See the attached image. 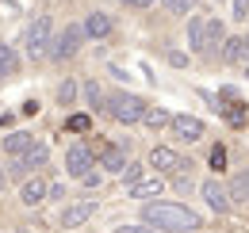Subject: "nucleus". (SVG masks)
<instances>
[{
    "mask_svg": "<svg viewBox=\"0 0 249 233\" xmlns=\"http://www.w3.org/2000/svg\"><path fill=\"white\" fill-rule=\"evenodd\" d=\"M16 69H19V58H16V50L0 42V77H16Z\"/></svg>",
    "mask_w": 249,
    "mask_h": 233,
    "instance_id": "obj_21",
    "label": "nucleus"
},
{
    "mask_svg": "<svg viewBox=\"0 0 249 233\" xmlns=\"http://www.w3.org/2000/svg\"><path fill=\"white\" fill-rule=\"evenodd\" d=\"M199 195H203V203L211 206L215 214H226V210H230V191H226V183H218V180H203Z\"/></svg>",
    "mask_w": 249,
    "mask_h": 233,
    "instance_id": "obj_7",
    "label": "nucleus"
},
{
    "mask_svg": "<svg viewBox=\"0 0 249 233\" xmlns=\"http://www.w3.org/2000/svg\"><path fill=\"white\" fill-rule=\"evenodd\" d=\"M165 8H169L173 16H184V12H192V8H196V0H165Z\"/></svg>",
    "mask_w": 249,
    "mask_h": 233,
    "instance_id": "obj_25",
    "label": "nucleus"
},
{
    "mask_svg": "<svg viewBox=\"0 0 249 233\" xmlns=\"http://www.w3.org/2000/svg\"><path fill=\"white\" fill-rule=\"evenodd\" d=\"M222 61L246 65L249 61V38H226V42H222Z\"/></svg>",
    "mask_w": 249,
    "mask_h": 233,
    "instance_id": "obj_16",
    "label": "nucleus"
},
{
    "mask_svg": "<svg viewBox=\"0 0 249 233\" xmlns=\"http://www.w3.org/2000/svg\"><path fill=\"white\" fill-rule=\"evenodd\" d=\"M46 199H58V203L65 199V183L62 180H58V183H46Z\"/></svg>",
    "mask_w": 249,
    "mask_h": 233,
    "instance_id": "obj_28",
    "label": "nucleus"
},
{
    "mask_svg": "<svg viewBox=\"0 0 249 233\" xmlns=\"http://www.w3.org/2000/svg\"><path fill=\"white\" fill-rule=\"evenodd\" d=\"M81 42H85V31L77 27V23H69V27H62V34L50 42V58L54 61H69V58H77V50H81Z\"/></svg>",
    "mask_w": 249,
    "mask_h": 233,
    "instance_id": "obj_4",
    "label": "nucleus"
},
{
    "mask_svg": "<svg viewBox=\"0 0 249 233\" xmlns=\"http://www.w3.org/2000/svg\"><path fill=\"white\" fill-rule=\"evenodd\" d=\"M234 16L246 19V16H249V0H234Z\"/></svg>",
    "mask_w": 249,
    "mask_h": 233,
    "instance_id": "obj_30",
    "label": "nucleus"
},
{
    "mask_svg": "<svg viewBox=\"0 0 249 233\" xmlns=\"http://www.w3.org/2000/svg\"><path fill=\"white\" fill-rule=\"evenodd\" d=\"M203 27H207L203 16H192V19H188V46H192V50H203Z\"/></svg>",
    "mask_w": 249,
    "mask_h": 233,
    "instance_id": "obj_20",
    "label": "nucleus"
},
{
    "mask_svg": "<svg viewBox=\"0 0 249 233\" xmlns=\"http://www.w3.org/2000/svg\"><path fill=\"white\" fill-rule=\"evenodd\" d=\"M81 183H85V187H100V172H85Z\"/></svg>",
    "mask_w": 249,
    "mask_h": 233,
    "instance_id": "obj_32",
    "label": "nucleus"
},
{
    "mask_svg": "<svg viewBox=\"0 0 249 233\" xmlns=\"http://www.w3.org/2000/svg\"><path fill=\"white\" fill-rule=\"evenodd\" d=\"M142 172H146V165H130V161H126V168H123V183H134V180H138Z\"/></svg>",
    "mask_w": 249,
    "mask_h": 233,
    "instance_id": "obj_27",
    "label": "nucleus"
},
{
    "mask_svg": "<svg viewBox=\"0 0 249 233\" xmlns=\"http://www.w3.org/2000/svg\"><path fill=\"white\" fill-rule=\"evenodd\" d=\"M246 81H249V61H246Z\"/></svg>",
    "mask_w": 249,
    "mask_h": 233,
    "instance_id": "obj_35",
    "label": "nucleus"
},
{
    "mask_svg": "<svg viewBox=\"0 0 249 233\" xmlns=\"http://www.w3.org/2000/svg\"><path fill=\"white\" fill-rule=\"evenodd\" d=\"M104 107H107V115L115 118V122H123V126H134V122H142L146 118V100L142 96H134V92H111L107 100H104Z\"/></svg>",
    "mask_w": 249,
    "mask_h": 233,
    "instance_id": "obj_2",
    "label": "nucleus"
},
{
    "mask_svg": "<svg viewBox=\"0 0 249 233\" xmlns=\"http://www.w3.org/2000/svg\"><path fill=\"white\" fill-rule=\"evenodd\" d=\"M111 27H115V19H111L107 12H89V16H85V23H81V31H85L89 38H107Z\"/></svg>",
    "mask_w": 249,
    "mask_h": 233,
    "instance_id": "obj_12",
    "label": "nucleus"
},
{
    "mask_svg": "<svg viewBox=\"0 0 249 233\" xmlns=\"http://www.w3.org/2000/svg\"><path fill=\"white\" fill-rule=\"evenodd\" d=\"M73 100H77V81H62V88H58V103H62V107H73Z\"/></svg>",
    "mask_w": 249,
    "mask_h": 233,
    "instance_id": "obj_24",
    "label": "nucleus"
},
{
    "mask_svg": "<svg viewBox=\"0 0 249 233\" xmlns=\"http://www.w3.org/2000/svg\"><path fill=\"white\" fill-rule=\"evenodd\" d=\"M142 222L161 233H192L203 226V218L184 203H146L142 206Z\"/></svg>",
    "mask_w": 249,
    "mask_h": 233,
    "instance_id": "obj_1",
    "label": "nucleus"
},
{
    "mask_svg": "<svg viewBox=\"0 0 249 233\" xmlns=\"http://www.w3.org/2000/svg\"><path fill=\"white\" fill-rule=\"evenodd\" d=\"M31 134H27V130H16V134H8V138H4V149H8V157H23V153H27V149H31Z\"/></svg>",
    "mask_w": 249,
    "mask_h": 233,
    "instance_id": "obj_18",
    "label": "nucleus"
},
{
    "mask_svg": "<svg viewBox=\"0 0 249 233\" xmlns=\"http://www.w3.org/2000/svg\"><path fill=\"white\" fill-rule=\"evenodd\" d=\"M169 126H173V134L184 138V142H199V138H203V122H199L196 115H173Z\"/></svg>",
    "mask_w": 249,
    "mask_h": 233,
    "instance_id": "obj_10",
    "label": "nucleus"
},
{
    "mask_svg": "<svg viewBox=\"0 0 249 233\" xmlns=\"http://www.w3.org/2000/svg\"><path fill=\"white\" fill-rule=\"evenodd\" d=\"M19 203L23 206H42L46 203V180L42 176H27L19 187Z\"/></svg>",
    "mask_w": 249,
    "mask_h": 233,
    "instance_id": "obj_11",
    "label": "nucleus"
},
{
    "mask_svg": "<svg viewBox=\"0 0 249 233\" xmlns=\"http://www.w3.org/2000/svg\"><path fill=\"white\" fill-rule=\"evenodd\" d=\"M4 187H8V172H0V191H4Z\"/></svg>",
    "mask_w": 249,
    "mask_h": 233,
    "instance_id": "obj_34",
    "label": "nucleus"
},
{
    "mask_svg": "<svg viewBox=\"0 0 249 233\" xmlns=\"http://www.w3.org/2000/svg\"><path fill=\"white\" fill-rule=\"evenodd\" d=\"M46 161H50V149H46V142H31V149L19 157V165H23V172H27V176H31L35 168H42Z\"/></svg>",
    "mask_w": 249,
    "mask_h": 233,
    "instance_id": "obj_15",
    "label": "nucleus"
},
{
    "mask_svg": "<svg viewBox=\"0 0 249 233\" xmlns=\"http://www.w3.org/2000/svg\"><path fill=\"white\" fill-rule=\"evenodd\" d=\"M65 126H69L73 134H85V130L92 126V118H89V115H73V118H69V122H65Z\"/></svg>",
    "mask_w": 249,
    "mask_h": 233,
    "instance_id": "obj_26",
    "label": "nucleus"
},
{
    "mask_svg": "<svg viewBox=\"0 0 249 233\" xmlns=\"http://www.w3.org/2000/svg\"><path fill=\"white\" fill-rule=\"evenodd\" d=\"M222 42H226V27H222V19H207V27H203V50H199V54L211 58Z\"/></svg>",
    "mask_w": 249,
    "mask_h": 233,
    "instance_id": "obj_14",
    "label": "nucleus"
},
{
    "mask_svg": "<svg viewBox=\"0 0 249 233\" xmlns=\"http://www.w3.org/2000/svg\"><path fill=\"white\" fill-rule=\"evenodd\" d=\"M54 42V19L50 16H35V23L27 27V54L31 58H42Z\"/></svg>",
    "mask_w": 249,
    "mask_h": 233,
    "instance_id": "obj_3",
    "label": "nucleus"
},
{
    "mask_svg": "<svg viewBox=\"0 0 249 233\" xmlns=\"http://www.w3.org/2000/svg\"><path fill=\"white\" fill-rule=\"evenodd\" d=\"M230 191V206L238 203V206H249V176L242 172V176H234V183L226 187Z\"/></svg>",
    "mask_w": 249,
    "mask_h": 233,
    "instance_id": "obj_19",
    "label": "nucleus"
},
{
    "mask_svg": "<svg viewBox=\"0 0 249 233\" xmlns=\"http://www.w3.org/2000/svg\"><path fill=\"white\" fill-rule=\"evenodd\" d=\"M115 233H157V230H150V226H119Z\"/></svg>",
    "mask_w": 249,
    "mask_h": 233,
    "instance_id": "obj_31",
    "label": "nucleus"
},
{
    "mask_svg": "<svg viewBox=\"0 0 249 233\" xmlns=\"http://www.w3.org/2000/svg\"><path fill=\"white\" fill-rule=\"evenodd\" d=\"M146 126H169L173 122V115L165 111V107H146V118H142Z\"/></svg>",
    "mask_w": 249,
    "mask_h": 233,
    "instance_id": "obj_22",
    "label": "nucleus"
},
{
    "mask_svg": "<svg viewBox=\"0 0 249 233\" xmlns=\"http://www.w3.org/2000/svg\"><path fill=\"white\" fill-rule=\"evenodd\" d=\"M184 168H192L188 161H180L177 153L169 146H154L150 149V172H169V176H177V172H184Z\"/></svg>",
    "mask_w": 249,
    "mask_h": 233,
    "instance_id": "obj_5",
    "label": "nucleus"
},
{
    "mask_svg": "<svg viewBox=\"0 0 249 233\" xmlns=\"http://www.w3.org/2000/svg\"><path fill=\"white\" fill-rule=\"evenodd\" d=\"M96 165H100L104 172H123V168H126V153H123V146H104L100 153H96Z\"/></svg>",
    "mask_w": 249,
    "mask_h": 233,
    "instance_id": "obj_13",
    "label": "nucleus"
},
{
    "mask_svg": "<svg viewBox=\"0 0 249 233\" xmlns=\"http://www.w3.org/2000/svg\"><path fill=\"white\" fill-rule=\"evenodd\" d=\"M92 214H96V203H92V199L65 206V210H62V230H77V226H85V222H89Z\"/></svg>",
    "mask_w": 249,
    "mask_h": 233,
    "instance_id": "obj_9",
    "label": "nucleus"
},
{
    "mask_svg": "<svg viewBox=\"0 0 249 233\" xmlns=\"http://www.w3.org/2000/svg\"><path fill=\"white\" fill-rule=\"evenodd\" d=\"M123 4H126V8H154L157 0H123Z\"/></svg>",
    "mask_w": 249,
    "mask_h": 233,
    "instance_id": "obj_33",
    "label": "nucleus"
},
{
    "mask_svg": "<svg viewBox=\"0 0 249 233\" xmlns=\"http://www.w3.org/2000/svg\"><path fill=\"white\" fill-rule=\"evenodd\" d=\"M161 187H165V180L146 168L134 183H126V195H130V199H157V195H161Z\"/></svg>",
    "mask_w": 249,
    "mask_h": 233,
    "instance_id": "obj_6",
    "label": "nucleus"
},
{
    "mask_svg": "<svg viewBox=\"0 0 249 233\" xmlns=\"http://www.w3.org/2000/svg\"><path fill=\"white\" fill-rule=\"evenodd\" d=\"M222 100L230 103V107L222 111V115H226V122H230V126H242V122H246V103H238L234 88H222Z\"/></svg>",
    "mask_w": 249,
    "mask_h": 233,
    "instance_id": "obj_17",
    "label": "nucleus"
},
{
    "mask_svg": "<svg viewBox=\"0 0 249 233\" xmlns=\"http://www.w3.org/2000/svg\"><path fill=\"white\" fill-rule=\"evenodd\" d=\"M222 165H226V149H222V146H215V149H211V168L218 172Z\"/></svg>",
    "mask_w": 249,
    "mask_h": 233,
    "instance_id": "obj_29",
    "label": "nucleus"
},
{
    "mask_svg": "<svg viewBox=\"0 0 249 233\" xmlns=\"http://www.w3.org/2000/svg\"><path fill=\"white\" fill-rule=\"evenodd\" d=\"M65 168H69V176H81L92 172V149L89 146H69V153H65Z\"/></svg>",
    "mask_w": 249,
    "mask_h": 233,
    "instance_id": "obj_8",
    "label": "nucleus"
},
{
    "mask_svg": "<svg viewBox=\"0 0 249 233\" xmlns=\"http://www.w3.org/2000/svg\"><path fill=\"white\" fill-rule=\"evenodd\" d=\"M85 100H89V107H104V100H107V96H104V92H100V84H96V81H85Z\"/></svg>",
    "mask_w": 249,
    "mask_h": 233,
    "instance_id": "obj_23",
    "label": "nucleus"
}]
</instances>
